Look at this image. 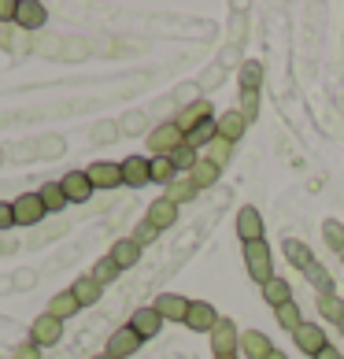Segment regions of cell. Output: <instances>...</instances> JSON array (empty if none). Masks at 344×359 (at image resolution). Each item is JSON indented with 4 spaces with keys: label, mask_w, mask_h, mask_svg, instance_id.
<instances>
[{
    "label": "cell",
    "mask_w": 344,
    "mask_h": 359,
    "mask_svg": "<svg viewBox=\"0 0 344 359\" xmlns=\"http://www.w3.org/2000/svg\"><path fill=\"white\" fill-rule=\"evenodd\" d=\"M245 267L248 274L256 278V285H267L274 278V252L267 241H256V245H245Z\"/></svg>",
    "instance_id": "1"
},
{
    "label": "cell",
    "mask_w": 344,
    "mask_h": 359,
    "mask_svg": "<svg viewBox=\"0 0 344 359\" xmlns=\"http://www.w3.org/2000/svg\"><path fill=\"white\" fill-rule=\"evenodd\" d=\"M207 337H211V352L215 355H237L241 352V330H237L233 318H219Z\"/></svg>",
    "instance_id": "2"
},
{
    "label": "cell",
    "mask_w": 344,
    "mask_h": 359,
    "mask_svg": "<svg viewBox=\"0 0 344 359\" xmlns=\"http://www.w3.org/2000/svg\"><path fill=\"white\" fill-rule=\"evenodd\" d=\"M181 144H185V134L174 126V118H170V123L152 126V134H149V149H152V156H170L174 149H181Z\"/></svg>",
    "instance_id": "3"
},
{
    "label": "cell",
    "mask_w": 344,
    "mask_h": 359,
    "mask_svg": "<svg viewBox=\"0 0 344 359\" xmlns=\"http://www.w3.org/2000/svg\"><path fill=\"white\" fill-rule=\"evenodd\" d=\"M11 215H15V226H37L48 211H45L37 193H19L15 201H11Z\"/></svg>",
    "instance_id": "4"
},
{
    "label": "cell",
    "mask_w": 344,
    "mask_h": 359,
    "mask_svg": "<svg viewBox=\"0 0 344 359\" xmlns=\"http://www.w3.org/2000/svg\"><path fill=\"white\" fill-rule=\"evenodd\" d=\"M85 175L92 182V189H118L123 185V163H111V159H97V163L85 167Z\"/></svg>",
    "instance_id": "5"
},
{
    "label": "cell",
    "mask_w": 344,
    "mask_h": 359,
    "mask_svg": "<svg viewBox=\"0 0 344 359\" xmlns=\"http://www.w3.org/2000/svg\"><path fill=\"white\" fill-rule=\"evenodd\" d=\"M48 22V8L41 4V0H19V8H15V30H41V26Z\"/></svg>",
    "instance_id": "6"
},
{
    "label": "cell",
    "mask_w": 344,
    "mask_h": 359,
    "mask_svg": "<svg viewBox=\"0 0 344 359\" xmlns=\"http://www.w3.org/2000/svg\"><path fill=\"white\" fill-rule=\"evenodd\" d=\"M215 118V108H211V100H193V104H185V108L178 111L174 118V126L181 130V134H193L200 123H211Z\"/></svg>",
    "instance_id": "7"
},
{
    "label": "cell",
    "mask_w": 344,
    "mask_h": 359,
    "mask_svg": "<svg viewBox=\"0 0 344 359\" xmlns=\"http://www.w3.org/2000/svg\"><path fill=\"white\" fill-rule=\"evenodd\" d=\"M30 341L37 344V348H52V344L63 341V323L52 315H37L34 326H30Z\"/></svg>",
    "instance_id": "8"
},
{
    "label": "cell",
    "mask_w": 344,
    "mask_h": 359,
    "mask_svg": "<svg viewBox=\"0 0 344 359\" xmlns=\"http://www.w3.org/2000/svg\"><path fill=\"white\" fill-rule=\"evenodd\" d=\"M237 237H241L245 245H256V241H263V230H267V226H263V215L252 208V204H245L241 211H237Z\"/></svg>",
    "instance_id": "9"
},
{
    "label": "cell",
    "mask_w": 344,
    "mask_h": 359,
    "mask_svg": "<svg viewBox=\"0 0 344 359\" xmlns=\"http://www.w3.org/2000/svg\"><path fill=\"white\" fill-rule=\"evenodd\" d=\"M293 344H296V348H300L303 355H311V359H315V355H319L329 341H326V330H322L319 323H303V326L296 330V334H293Z\"/></svg>",
    "instance_id": "10"
},
{
    "label": "cell",
    "mask_w": 344,
    "mask_h": 359,
    "mask_svg": "<svg viewBox=\"0 0 344 359\" xmlns=\"http://www.w3.org/2000/svg\"><path fill=\"white\" fill-rule=\"evenodd\" d=\"M219 318H222V315L211 308L207 300H193V304H189V315H185V326H189L193 334H211Z\"/></svg>",
    "instance_id": "11"
},
{
    "label": "cell",
    "mask_w": 344,
    "mask_h": 359,
    "mask_svg": "<svg viewBox=\"0 0 344 359\" xmlns=\"http://www.w3.org/2000/svg\"><path fill=\"white\" fill-rule=\"evenodd\" d=\"M141 344H144V341H141L130 326H118L115 334L108 337V348H104V352H108L111 359H130V355H137Z\"/></svg>",
    "instance_id": "12"
},
{
    "label": "cell",
    "mask_w": 344,
    "mask_h": 359,
    "mask_svg": "<svg viewBox=\"0 0 344 359\" xmlns=\"http://www.w3.org/2000/svg\"><path fill=\"white\" fill-rule=\"evenodd\" d=\"M126 326L134 330L141 341H152V337L163 330V315L156 311V308H137L134 315H130V323H126Z\"/></svg>",
    "instance_id": "13"
},
{
    "label": "cell",
    "mask_w": 344,
    "mask_h": 359,
    "mask_svg": "<svg viewBox=\"0 0 344 359\" xmlns=\"http://www.w3.org/2000/svg\"><path fill=\"white\" fill-rule=\"evenodd\" d=\"M152 182V159L144 156H126L123 159V185H130V189H141V185Z\"/></svg>",
    "instance_id": "14"
},
{
    "label": "cell",
    "mask_w": 344,
    "mask_h": 359,
    "mask_svg": "<svg viewBox=\"0 0 344 359\" xmlns=\"http://www.w3.org/2000/svg\"><path fill=\"white\" fill-rule=\"evenodd\" d=\"M60 185H63V193H67V201H71V204H85L89 196L97 193L85 170H67V175L60 178Z\"/></svg>",
    "instance_id": "15"
},
{
    "label": "cell",
    "mask_w": 344,
    "mask_h": 359,
    "mask_svg": "<svg viewBox=\"0 0 344 359\" xmlns=\"http://www.w3.org/2000/svg\"><path fill=\"white\" fill-rule=\"evenodd\" d=\"M189 304H193V300H185L181 292H160L152 308L160 311L167 323H185V315H189Z\"/></svg>",
    "instance_id": "16"
},
{
    "label": "cell",
    "mask_w": 344,
    "mask_h": 359,
    "mask_svg": "<svg viewBox=\"0 0 344 359\" xmlns=\"http://www.w3.org/2000/svg\"><path fill=\"white\" fill-rule=\"evenodd\" d=\"M141 245L134 241V237H118V241L108 248V256L118 263V271H130V267H137V263H141Z\"/></svg>",
    "instance_id": "17"
},
{
    "label": "cell",
    "mask_w": 344,
    "mask_h": 359,
    "mask_svg": "<svg viewBox=\"0 0 344 359\" xmlns=\"http://www.w3.org/2000/svg\"><path fill=\"white\" fill-rule=\"evenodd\" d=\"M215 126H219V137L230 141V144H237V141L245 137V130H248V123H245L241 111H222V115H215Z\"/></svg>",
    "instance_id": "18"
},
{
    "label": "cell",
    "mask_w": 344,
    "mask_h": 359,
    "mask_svg": "<svg viewBox=\"0 0 344 359\" xmlns=\"http://www.w3.org/2000/svg\"><path fill=\"white\" fill-rule=\"evenodd\" d=\"M144 219H149L156 230H170V226L178 222V204H170L167 196H156V201L149 204V215Z\"/></svg>",
    "instance_id": "19"
},
{
    "label": "cell",
    "mask_w": 344,
    "mask_h": 359,
    "mask_svg": "<svg viewBox=\"0 0 344 359\" xmlns=\"http://www.w3.org/2000/svg\"><path fill=\"white\" fill-rule=\"evenodd\" d=\"M274 352V344L267 334H259V330H245L241 334V355L245 359H267Z\"/></svg>",
    "instance_id": "20"
},
{
    "label": "cell",
    "mask_w": 344,
    "mask_h": 359,
    "mask_svg": "<svg viewBox=\"0 0 344 359\" xmlns=\"http://www.w3.org/2000/svg\"><path fill=\"white\" fill-rule=\"evenodd\" d=\"M282 252H285V263H289V267H296V271H308L311 263H315V252L303 245V241H296V237H285Z\"/></svg>",
    "instance_id": "21"
},
{
    "label": "cell",
    "mask_w": 344,
    "mask_h": 359,
    "mask_svg": "<svg viewBox=\"0 0 344 359\" xmlns=\"http://www.w3.org/2000/svg\"><path fill=\"white\" fill-rule=\"evenodd\" d=\"M71 297L78 300V308H92V304H100L104 285H100V282H92L89 274H82V278H78V282L71 285Z\"/></svg>",
    "instance_id": "22"
},
{
    "label": "cell",
    "mask_w": 344,
    "mask_h": 359,
    "mask_svg": "<svg viewBox=\"0 0 344 359\" xmlns=\"http://www.w3.org/2000/svg\"><path fill=\"white\" fill-rule=\"evenodd\" d=\"M259 289H263V300H267L274 311H277V308H285V304L293 300V285H289L285 278H277V274L270 278L267 285H259Z\"/></svg>",
    "instance_id": "23"
},
{
    "label": "cell",
    "mask_w": 344,
    "mask_h": 359,
    "mask_svg": "<svg viewBox=\"0 0 344 359\" xmlns=\"http://www.w3.org/2000/svg\"><path fill=\"white\" fill-rule=\"evenodd\" d=\"M78 311V300L71 297V289H63V292H56V297L48 300V308H45V315H52V318H60V323H67V318H74Z\"/></svg>",
    "instance_id": "24"
},
{
    "label": "cell",
    "mask_w": 344,
    "mask_h": 359,
    "mask_svg": "<svg viewBox=\"0 0 344 359\" xmlns=\"http://www.w3.org/2000/svg\"><path fill=\"white\" fill-rule=\"evenodd\" d=\"M37 196H41V204H45V211H48V215H56V211H63V208L71 204L60 182H45L41 189H37Z\"/></svg>",
    "instance_id": "25"
},
{
    "label": "cell",
    "mask_w": 344,
    "mask_h": 359,
    "mask_svg": "<svg viewBox=\"0 0 344 359\" xmlns=\"http://www.w3.org/2000/svg\"><path fill=\"white\" fill-rule=\"evenodd\" d=\"M303 278H308V285H311V289H319V297H333V285H337V282H333V274H329L319 259H315L311 267L303 271Z\"/></svg>",
    "instance_id": "26"
},
{
    "label": "cell",
    "mask_w": 344,
    "mask_h": 359,
    "mask_svg": "<svg viewBox=\"0 0 344 359\" xmlns=\"http://www.w3.org/2000/svg\"><path fill=\"white\" fill-rule=\"evenodd\" d=\"M219 175H222V167H215V163H211V159H200V163H196L193 170H189V175H185V178H189L193 185H196V189H211V185H215L219 182Z\"/></svg>",
    "instance_id": "27"
},
{
    "label": "cell",
    "mask_w": 344,
    "mask_h": 359,
    "mask_svg": "<svg viewBox=\"0 0 344 359\" xmlns=\"http://www.w3.org/2000/svg\"><path fill=\"white\" fill-rule=\"evenodd\" d=\"M163 196H167V201L170 204H189V201H196V196H200V189H196V185L189 182V178H174V182H170L167 185V189H163Z\"/></svg>",
    "instance_id": "28"
},
{
    "label": "cell",
    "mask_w": 344,
    "mask_h": 359,
    "mask_svg": "<svg viewBox=\"0 0 344 359\" xmlns=\"http://www.w3.org/2000/svg\"><path fill=\"white\" fill-rule=\"evenodd\" d=\"M237 82H241V89H248V93H259V86H263V63L245 60L241 71H237Z\"/></svg>",
    "instance_id": "29"
},
{
    "label": "cell",
    "mask_w": 344,
    "mask_h": 359,
    "mask_svg": "<svg viewBox=\"0 0 344 359\" xmlns=\"http://www.w3.org/2000/svg\"><path fill=\"white\" fill-rule=\"evenodd\" d=\"M118 274H123V271H118V263L111 256H100L97 263H92V271H89V278H92V282H100V285H111Z\"/></svg>",
    "instance_id": "30"
},
{
    "label": "cell",
    "mask_w": 344,
    "mask_h": 359,
    "mask_svg": "<svg viewBox=\"0 0 344 359\" xmlns=\"http://www.w3.org/2000/svg\"><path fill=\"white\" fill-rule=\"evenodd\" d=\"M274 315H277V326H282V330H289V334H296V330L303 326V311L296 308V300H289L285 308H277Z\"/></svg>",
    "instance_id": "31"
},
{
    "label": "cell",
    "mask_w": 344,
    "mask_h": 359,
    "mask_svg": "<svg viewBox=\"0 0 344 359\" xmlns=\"http://www.w3.org/2000/svg\"><path fill=\"white\" fill-rule=\"evenodd\" d=\"M319 315L326 318V323H344V297H337V292H333V297H319Z\"/></svg>",
    "instance_id": "32"
},
{
    "label": "cell",
    "mask_w": 344,
    "mask_h": 359,
    "mask_svg": "<svg viewBox=\"0 0 344 359\" xmlns=\"http://www.w3.org/2000/svg\"><path fill=\"white\" fill-rule=\"evenodd\" d=\"M219 137V126H215V118H211V123H200L193 130V134H185V144H193V149H207L211 141Z\"/></svg>",
    "instance_id": "33"
},
{
    "label": "cell",
    "mask_w": 344,
    "mask_h": 359,
    "mask_svg": "<svg viewBox=\"0 0 344 359\" xmlns=\"http://www.w3.org/2000/svg\"><path fill=\"white\" fill-rule=\"evenodd\" d=\"M174 175H178V170H174V163H170V156H152V182L156 185H163V189H167V185L174 182Z\"/></svg>",
    "instance_id": "34"
},
{
    "label": "cell",
    "mask_w": 344,
    "mask_h": 359,
    "mask_svg": "<svg viewBox=\"0 0 344 359\" xmlns=\"http://www.w3.org/2000/svg\"><path fill=\"white\" fill-rule=\"evenodd\" d=\"M170 163H174V170H185V175H189V170H193L196 163H200V156H196L193 144H181V149L170 152Z\"/></svg>",
    "instance_id": "35"
},
{
    "label": "cell",
    "mask_w": 344,
    "mask_h": 359,
    "mask_svg": "<svg viewBox=\"0 0 344 359\" xmlns=\"http://www.w3.org/2000/svg\"><path fill=\"white\" fill-rule=\"evenodd\" d=\"M230 156H233V144H230V141H222V137H215V141L207 144V156H204V159H211L215 167H226V163H230Z\"/></svg>",
    "instance_id": "36"
},
{
    "label": "cell",
    "mask_w": 344,
    "mask_h": 359,
    "mask_svg": "<svg viewBox=\"0 0 344 359\" xmlns=\"http://www.w3.org/2000/svg\"><path fill=\"white\" fill-rule=\"evenodd\" d=\"M322 237H326V245L333 248V252H344V226L337 219H326L322 222Z\"/></svg>",
    "instance_id": "37"
},
{
    "label": "cell",
    "mask_w": 344,
    "mask_h": 359,
    "mask_svg": "<svg viewBox=\"0 0 344 359\" xmlns=\"http://www.w3.org/2000/svg\"><path fill=\"white\" fill-rule=\"evenodd\" d=\"M160 233H163V230H156V226H152L149 219H144V222H137V226H134V233H130V237H134V241H137L141 248H149V245L160 241Z\"/></svg>",
    "instance_id": "38"
},
{
    "label": "cell",
    "mask_w": 344,
    "mask_h": 359,
    "mask_svg": "<svg viewBox=\"0 0 344 359\" xmlns=\"http://www.w3.org/2000/svg\"><path fill=\"white\" fill-rule=\"evenodd\" d=\"M245 115V123H256L259 118V93H248V89H241V108H237Z\"/></svg>",
    "instance_id": "39"
},
{
    "label": "cell",
    "mask_w": 344,
    "mask_h": 359,
    "mask_svg": "<svg viewBox=\"0 0 344 359\" xmlns=\"http://www.w3.org/2000/svg\"><path fill=\"white\" fill-rule=\"evenodd\" d=\"M11 359H41V348H37L34 341H19L15 352H11Z\"/></svg>",
    "instance_id": "40"
},
{
    "label": "cell",
    "mask_w": 344,
    "mask_h": 359,
    "mask_svg": "<svg viewBox=\"0 0 344 359\" xmlns=\"http://www.w3.org/2000/svg\"><path fill=\"white\" fill-rule=\"evenodd\" d=\"M15 8H19V0H0V26L15 22Z\"/></svg>",
    "instance_id": "41"
},
{
    "label": "cell",
    "mask_w": 344,
    "mask_h": 359,
    "mask_svg": "<svg viewBox=\"0 0 344 359\" xmlns=\"http://www.w3.org/2000/svg\"><path fill=\"white\" fill-rule=\"evenodd\" d=\"M11 30H15V26H0V48H19V37Z\"/></svg>",
    "instance_id": "42"
},
{
    "label": "cell",
    "mask_w": 344,
    "mask_h": 359,
    "mask_svg": "<svg viewBox=\"0 0 344 359\" xmlns=\"http://www.w3.org/2000/svg\"><path fill=\"white\" fill-rule=\"evenodd\" d=\"M92 134H97V137H92V141H115V134H118V126H115V123H108V126H97V130H92Z\"/></svg>",
    "instance_id": "43"
},
{
    "label": "cell",
    "mask_w": 344,
    "mask_h": 359,
    "mask_svg": "<svg viewBox=\"0 0 344 359\" xmlns=\"http://www.w3.org/2000/svg\"><path fill=\"white\" fill-rule=\"evenodd\" d=\"M15 226V215H11V204H0V233Z\"/></svg>",
    "instance_id": "44"
},
{
    "label": "cell",
    "mask_w": 344,
    "mask_h": 359,
    "mask_svg": "<svg viewBox=\"0 0 344 359\" xmlns=\"http://www.w3.org/2000/svg\"><path fill=\"white\" fill-rule=\"evenodd\" d=\"M141 126H144V115H137V111L123 118V130H141Z\"/></svg>",
    "instance_id": "45"
},
{
    "label": "cell",
    "mask_w": 344,
    "mask_h": 359,
    "mask_svg": "<svg viewBox=\"0 0 344 359\" xmlns=\"http://www.w3.org/2000/svg\"><path fill=\"white\" fill-rule=\"evenodd\" d=\"M315 359H344V352L337 348V344H326V348H322L319 355H315Z\"/></svg>",
    "instance_id": "46"
},
{
    "label": "cell",
    "mask_w": 344,
    "mask_h": 359,
    "mask_svg": "<svg viewBox=\"0 0 344 359\" xmlns=\"http://www.w3.org/2000/svg\"><path fill=\"white\" fill-rule=\"evenodd\" d=\"M267 359H289V355H285V352H277V348H274V352H270Z\"/></svg>",
    "instance_id": "47"
},
{
    "label": "cell",
    "mask_w": 344,
    "mask_h": 359,
    "mask_svg": "<svg viewBox=\"0 0 344 359\" xmlns=\"http://www.w3.org/2000/svg\"><path fill=\"white\" fill-rule=\"evenodd\" d=\"M92 359H111V355H108V352H100V355H92Z\"/></svg>",
    "instance_id": "48"
},
{
    "label": "cell",
    "mask_w": 344,
    "mask_h": 359,
    "mask_svg": "<svg viewBox=\"0 0 344 359\" xmlns=\"http://www.w3.org/2000/svg\"><path fill=\"white\" fill-rule=\"evenodd\" d=\"M215 359H237V355H215Z\"/></svg>",
    "instance_id": "49"
},
{
    "label": "cell",
    "mask_w": 344,
    "mask_h": 359,
    "mask_svg": "<svg viewBox=\"0 0 344 359\" xmlns=\"http://www.w3.org/2000/svg\"><path fill=\"white\" fill-rule=\"evenodd\" d=\"M340 334H344V323H340Z\"/></svg>",
    "instance_id": "50"
},
{
    "label": "cell",
    "mask_w": 344,
    "mask_h": 359,
    "mask_svg": "<svg viewBox=\"0 0 344 359\" xmlns=\"http://www.w3.org/2000/svg\"><path fill=\"white\" fill-rule=\"evenodd\" d=\"M0 159H4V152H0Z\"/></svg>",
    "instance_id": "51"
},
{
    "label": "cell",
    "mask_w": 344,
    "mask_h": 359,
    "mask_svg": "<svg viewBox=\"0 0 344 359\" xmlns=\"http://www.w3.org/2000/svg\"><path fill=\"white\" fill-rule=\"evenodd\" d=\"M340 259H344V252H340Z\"/></svg>",
    "instance_id": "52"
}]
</instances>
